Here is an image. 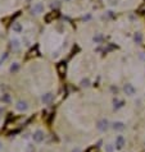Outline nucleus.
I'll list each match as a JSON object with an SVG mask.
<instances>
[{
    "mask_svg": "<svg viewBox=\"0 0 145 152\" xmlns=\"http://www.w3.org/2000/svg\"><path fill=\"white\" fill-rule=\"evenodd\" d=\"M123 90H125V92H126V95H128V96H132L134 93H135V87H134L132 84H130V83H127V84H125V87H123Z\"/></svg>",
    "mask_w": 145,
    "mask_h": 152,
    "instance_id": "1",
    "label": "nucleus"
},
{
    "mask_svg": "<svg viewBox=\"0 0 145 152\" xmlns=\"http://www.w3.org/2000/svg\"><path fill=\"white\" fill-rule=\"evenodd\" d=\"M125 146V138L122 137V135H118V137L116 138V147L118 148V150H122Z\"/></svg>",
    "mask_w": 145,
    "mask_h": 152,
    "instance_id": "2",
    "label": "nucleus"
},
{
    "mask_svg": "<svg viewBox=\"0 0 145 152\" xmlns=\"http://www.w3.org/2000/svg\"><path fill=\"white\" fill-rule=\"evenodd\" d=\"M98 129H99L100 132H105L107 129H108V121H107L105 119L100 120L99 123H98Z\"/></svg>",
    "mask_w": 145,
    "mask_h": 152,
    "instance_id": "3",
    "label": "nucleus"
},
{
    "mask_svg": "<svg viewBox=\"0 0 145 152\" xmlns=\"http://www.w3.org/2000/svg\"><path fill=\"white\" fill-rule=\"evenodd\" d=\"M113 129H116V131H122V129H125V124L122 123V121L113 123Z\"/></svg>",
    "mask_w": 145,
    "mask_h": 152,
    "instance_id": "4",
    "label": "nucleus"
},
{
    "mask_svg": "<svg viewBox=\"0 0 145 152\" xmlns=\"http://www.w3.org/2000/svg\"><path fill=\"white\" fill-rule=\"evenodd\" d=\"M34 139L36 141V142H42V139H44V135L41 132H36V133L34 134Z\"/></svg>",
    "mask_w": 145,
    "mask_h": 152,
    "instance_id": "5",
    "label": "nucleus"
},
{
    "mask_svg": "<svg viewBox=\"0 0 145 152\" xmlns=\"http://www.w3.org/2000/svg\"><path fill=\"white\" fill-rule=\"evenodd\" d=\"M141 40H143V36H141V33H136L135 35V42L136 44H141Z\"/></svg>",
    "mask_w": 145,
    "mask_h": 152,
    "instance_id": "6",
    "label": "nucleus"
},
{
    "mask_svg": "<svg viewBox=\"0 0 145 152\" xmlns=\"http://www.w3.org/2000/svg\"><path fill=\"white\" fill-rule=\"evenodd\" d=\"M139 58H140L143 62H145V52L143 51V52H139Z\"/></svg>",
    "mask_w": 145,
    "mask_h": 152,
    "instance_id": "7",
    "label": "nucleus"
},
{
    "mask_svg": "<svg viewBox=\"0 0 145 152\" xmlns=\"http://www.w3.org/2000/svg\"><path fill=\"white\" fill-rule=\"evenodd\" d=\"M32 151H34V147H32V146H30L28 150H27V152H32Z\"/></svg>",
    "mask_w": 145,
    "mask_h": 152,
    "instance_id": "8",
    "label": "nucleus"
},
{
    "mask_svg": "<svg viewBox=\"0 0 145 152\" xmlns=\"http://www.w3.org/2000/svg\"><path fill=\"white\" fill-rule=\"evenodd\" d=\"M112 150H113V148H112L111 146H108V147H107V151H108V152H112Z\"/></svg>",
    "mask_w": 145,
    "mask_h": 152,
    "instance_id": "9",
    "label": "nucleus"
},
{
    "mask_svg": "<svg viewBox=\"0 0 145 152\" xmlns=\"http://www.w3.org/2000/svg\"><path fill=\"white\" fill-rule=\"evenodd\" d=\"M72 152H81V150H80V148H76V150H73Z\"/></svg>",
    "mask_w": 145,
    "mask_h": 152,
    "instance_id": "10",
    "label": "nucleus"
},
{
    "mask_svg": "<svg viewBox=\"0 0 145 152\" xmlns=\"http://www.w3.org/2000/svg\"><path fill=\"white\" fill-rule=\"evenodd\" d=\"M0 150H1V143H0Z\"/></svg>",
    "mask_w": 145,
    "mask_h": 152,
    "instance_id": "11",
    "label": "nucleus"
}]
</instances>
